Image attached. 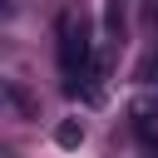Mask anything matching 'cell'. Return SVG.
<instances>
[{
    "mask_svg": "<svg viewBox=\"0 0 158 158\" xmlns=\"http://www.w3.org/2000/svg\"><path fill=\"white\" fill-rule=\"evenodd\" d=\"M89 49H94L89 25L74 20V15H64L59 20V74H64V89L69 94H79V79L89 74Z\"/></svg>",
    "mask_w": 158,
    "mask_h": 158,
    "instance_id": "obj_1",
    "label": "cell"
},
{
    "mask_svg": "<svg viewBox=\"0 0 158 158\" xmlns=\"http://www.w3.org/2000/svg\"><path fill=\"white\" fill-rule=\"evenodd\" d=\"M54 143H59V148H79V143H84V123H79V118H64V123L54 128Z\"/></svg>",
    "mask_w": 158,
    "mask_h": 158,
    "instance_id": "obj_2",
    "label": "cell"
},
{
    "mask_svg": "<svg viewBox=\"0 0 158 158\" xmlns=\"http://www.w3.org/2000/svg\"><path fill=\"white\" fill-rule=\"evenodd\" d=\"M133 123H138V138H143L148 148H158V118H153V114H143V118H133Z\"/></svg>",
    "mask_w": 158,
    "mask_h": 158,
    "instance_id": "obj_3",
    "label": "cell"
},
{
    "mask_svg": "<svg viewBox=\"0 0 158 158\" xmlns=\"http://www.w3.org/2000/svg\"><path fill=\"white\" fill-rule=\"evenodd\" d=\"M148 69H153V79H158V54H153V64H148Z\"/></svg>",
    "mask_w": 158,
    "mask_h": 158,
    "instance_id": "obj_4",
    "label": "cell"
}]
</instances>
